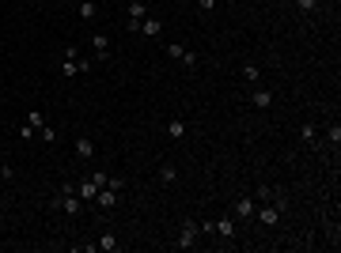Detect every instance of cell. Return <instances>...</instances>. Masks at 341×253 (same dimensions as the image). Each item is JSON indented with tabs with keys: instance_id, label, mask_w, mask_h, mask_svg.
Returning a JSON list of instances; mask_svg holds the SVG:
<instances>
[{
	"instance_id": "cell-8",
	"label": "cell",
	"mask_w": 341,
	"mask_h": 253,
	"mask_svg": "<svg viewBox=\"0 0 341 253\" xmlns=\"http://www.w3.org/2000/svg\"><path fill=\"white\" fill-rule=\"evenodd\" d=\"M212 231H216V235L220 238H235V216H224V219H216V223H212Z\"/></svg>"
},
{
	"instance_id": "cell-2",
	"label": "cell",
	"mask_w": 341,
	"mask_h": 253,
	"mask_svg": "<svg viewBox=\"0 0 341 253\" xmlns=\"http://www.w3.org/2000/svg\"><path fill=\"white\" fill-rule=\"evenodd\" d=\"M197 235H201V227L193 219H182V231H178V246L182 249H193L197 246Z\"/></svg>"
},
{
	"instance_id": "cell-20",
	"label": "cell",
	"mask_w": 341,
	"mask_h": 253,
	"mask_svg": "<svg viewBox=\"0 0 341 253\" xmlns=\"http://www.w3.org/2000/svg\"><path fill=\"white\" fill-rule=\"evenodd\" d=\"M326 140L334 144V148H337V144H341V125H337V121H334V125H330V129H326Z\"/></svg>"
},
{
	"instance_id": "cell-12",
	"label": "cell",
	"mask_w": 341,
	"mask_h": 253,
	"mask_svg": "<svg viewBox=\"0 0 341 253\" xmlns=\"http://www.w3.org/2000/svg\"><path fill=\"white\" fill-rule=\"evenodd\" d=\"M95 246H99V249H106V253H114V249H122V242H118V235H114V231H103Z\"/></svg>"
},
{
	"instance_id": "cell-6",
	"label": "cell",
	"mask_w": 341,
	"mask_h": 253,
	"mask_svg": "<svg viewBox=\"0 0 341 253\" xmlns=\"http://www.w3.org/2000/svg\"><path fill=\"white\" fill-rule=\"evenodd\" d=\"M254 216H258L262 227H277V219H280V204H277V208H273V204H262Z\"/></svg>"
},
{
	"instance_id": "cell-10",
	"label": "cell",
	"mask_w": 341,
	"mask_h": 253,
	"mask_svg": "<svg viewBox=\"0 0 341 253\" xmlns=\"http://www.w3.org/2000/svg\"><path fill=\"white\" fill-rule=\"evenodd\" d=\"M95 204H99V208H106V212H110L114 204H118V189L103 186V189H99V197H95Z\"/></svg>"
},
{
	"instance_id": "cell-15",
	"label": "cell",
	"mask_w": 341,
	"mask_h": 253,
	"mask_svg": "<svg viewBox=\"0 0 341 253\" xmlns=\"http://www.w3.org/2000/svg\"><path fill=\"white\" fill-rule=\"evenodd\" d=\"M76 155H80V159H91V155H95V144L87 140V136H76Z\"/></svg>"
},
{
	"instance_id": "cell-3",
	"label": "cell",
	"mask_w": 341,
	"mask_h": 253,
	"mask_svg": "<svg viewBox=\"0 0 341 253\" xmlns=\"http://www.w3.org/2000/svg\"><path fill=\"white\" fill-rule=\"evenodd\" d=\"M254 212H258V200H254V197H239L235 208H231V216L247 223V219H254Z\"/></svg>"
},
{
	"instance_id": "cell-14",
	"label": "cell",
	"mask_w": 341,
	"mask_h": 253,
	"mask_svg": "<svg viewBox=\"0 0 341 253\" xmlns=\"http://www.w3.org/2000/svg\"><path fill=\"white\" fill-rule=\"evenodd\" d=\"M129 19H148V0H129Z\"/></svg>"
},
{
	"instance_id": "cell-9",
	"label": "cell",
	"mask_w": 341,
	"mask_h": 253,
	"mask_svg": "<svg viewBox=\"0 0 341 253\" xmlns=\"http://www.w3.org/2000/svg\"><path fill=\"white\" fill-rule=\"evenodd\" d=\"M91 50H95V57L103 61V57L110 53V38H106L103 31H95V34H91Z\"/></svg>"
},
{
	"instance_id": "cell-21",
	"label": "cell",
	"mask_w": 341,
	"mask_h": 253,
	"mask_svg": "<svg viewBox=\"0 0 341 253\" xmlns=\"http://www.w3.org/2000/svg\"><path fill=\"white\" fill-rule=\"evenodd\" d=\"M315 125H304V129H299V140H304V144H315Z\"/></svg>"
},
{
	"instance_id": "cell-7",
	"label": "cell",
	"mask_w": 341,
	"mask_h": 253,
	"mask_svg": "<svg viewBox=\"0 0 341 253\" xmlns=\"http://www.w3.org/2000/svg\"><path fill=\"white\" fill-rule=\"evenodd\" d=\"M136 34H144V38H159L163 34V23L155 15H148V19H141V27H136Z\"/></svg>"
},
{
	"instance_id": "cell-18",
	"label": "cell",
	"mask_w": 341,
	"mask_h": 253,
	"mask_svg": "<svg viewBox=\"0 0 341 253\" xmlns=\"http://www.w3.org/2000/svg\"><path fill=\"white\" fill-rule=\"evenodd\" d=\"M167 136H171V140H182V136H186V121H171L167 125Z\"/></svg>"
},
{
	"instance_id": "cell-16",
	"label": "cell",
	"mask_w": 341,
	"mask_h": 253,
	"mask_svg": "<svg viewBox=\"0 0 341 253\" xmlns=\"http://www.w3.org/2000/svg\"><path fill=\"white\" fill-rule=\"evenodd\" d=\"M243 80L258 87V80H262V68H258V64H243Z\"/></svg>"
},
{
	"instance_id": "cell-25",
	"label": "cell",
	"mask_w": 341,
	"mask_h": 253,
	"mask_svg": "<svg viewBox=\"0 0 341 253\" xmlns=\"http://www.w3.org/2000/svg\"><path fill=\"white\" fill-rule=\"evenodd\" d=\"M197 8H201V12H212V8H216V0H197Z\"/></svg>"
},
{
	"instance_id": "cell-17",
	"label": "cell",
	"mask_w": 341,
	"mask_h": 253,
	"mask_svg": "<svg viewBox=\"0 0 341 253\" xmlns=\"http://www.w3.org/2000/svg\"><path fill=\"white\" fill-rule=\"evenodd\" d=\"M174 178H178V170H174L171 163H163V167H159V181H163V186H171Z\"/></svg>"
},
{
	"instance_id": "cell-24",
	"label": "cell",
	"mask_w": 341,
	"mask_h": 253,
	"mask_svg": "<svg viewBox=\"0 0 341 253\" xmlns=\"http://www.w3.org/2000/svg\"><path fill=\"white\" fill-rule=\"evenodd\" d=\"M296 4H299V12H304V15H311L318 8V0H296Z\"/></svg>"
},
{
	"instance_id": "cell-11",
	"label": "cell",
	"mask_w": 341,
	"mask_h": 253,
	"mask_svg": "<svg viewBox=\"0 0 341 253\" xmlns=\"http://www.w3.org/2000/svg\"><path fill=\"white\" fill-rule=\"evenodd\" d=\"M250 102H254V110H269V106H273V91L254 87V91H250Z\"/></svg>"
},
{
	"instance_id": "cell-22",
	"label": "cell",
	"mask_w": 341,
	"mask_h": 253,
	"mask_svg": "<svg viewBox=\"0 0 341 253\" xmlns=\"http://www.w3.org/2000/svg\"><path fill=\"white\" fill-rule=\"evenodd\" d=\"M27 125H31V129H42V125H46V118H42L38 110H31V118H27Z\"/></svg>"
},
{
	"instance_id": "cell-1",
	"label": "cell",
	"mask_w": 341,
	"mask_h": 253,
	"mask_svg": "<svg viewBox=\"0 0 341 253\" xmlns=\"http://www.w3.org/2000/svg\"><path fill=\"white\" fill-rule=\"evenodd\" d=\"M106 178H110L106 170H91L80 186H76V197H80V200H95V197H99V189L106 186Z\"/></svg>"
},
{
	"instance_id": "cell-13",
	"label": "cell",
	"mask_w": 341,
	"mask_h": 253,
	"mask_svg": "<svg viewBox=\"0 0 341 253\" xmlns=\"http://www.w3.org/2000/svg\"><path fill=\"white\" fill-rule=\"evenodd\" d=\"M254 200H258V204H273V200L280 204V193L273 189V186H258V193H254Z\"/></svg>"
},
{
	"instance_id": "cell-4",
	"label": "cell",
	"mask_w": 341,
	"mask_h": 253,
	"mask_svg": "<svg viewBox=\"0 0 341 253\" xmlns=\"http://www.w3.org/2000/svg\"><path fill=\"white\" fill-rule=\"evenodd\" d=\"M167 57H174V61H182L186 68H193V64H197V53H193V50H182L178 42H167Z\"/></svg>"
},
{
	"instance_id": "cell-23",
	"label": "cell",
	"mask_w": 341,
	"mask_h": 253,
	"mask_svg": "<svg viewBox=\"0 0 341 253\" xmlns=\"http://www.w3.org/2000/svg\"><path fill=\"white\" fill-rule=\"evenodd\" d=\"M38 132H42V144H57V132L50 129V125H42V129H38Z\"/></svg>"
},
{
	"instance_id": "cell-5",
	"label": "cell",
	"mask_w": 341,
	"mask_h": 253,
	"mask_svg": "<svg viewBox=\"0 0 341 253\" xmlns=\"http://www.w3.org/2000/svg\"><path fill=\"white\" fill-rule=\"evenodd\" d=\"M80 72H91V61H80V57H76V61H61V76L65 80H76Z\"/></svg>"
},
{
	"instance_id": "cell-19",
	"label": "cell",
	"mask_w": 341,
	"mask_h": 253,
	"mask_svg": "<svg viewBox=\"0 0 341 253\" xmlns=\"http://www.w3.org/2000/svg\"><path fill=\"white\" fill-rule=\"evenodd\" d=\"M76 8H80V19H95V15H99V8H95L91 0H80Z\"/></svg>"
},
{
	"instance_id": "cell-26",
	"label": "cell",
	"mask_w": 341,
	"mask_h": 253,
	"mask_svg": "<svg viewBox=\"0 0 341 253\" xmlns=\"http://www.w3.org/2000/svg\"><path fill=\"white\" fill-rule=\"evenodd\" d=\"M0 204H4V193H0Z\"/></svg>"
}]
</instances>
